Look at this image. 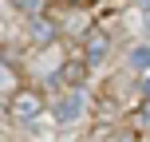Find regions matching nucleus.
Masks as SVG:
<instances>
[{
	"label": "nucleus",
	"mask_w": 150,
	"mask_h": 142,
	"mask_svg": "<svg viewBox=\"0 0 150 142\" xmlns=\"http://www.w3.org/2000/svg\"><path fill=\"white\" fill-rule=\"evenodd\" d=\"M142 12V28H146V36H150V8H138Z\"/></svg>",
	"instance_id": "nucleus-10"
},
{
	"label": "nucleus",
	"mask_w": 150,
	"mask_h": 142,
	"mask_svg": "<svg viewBox=\"0 0 150 142\" xmlns=\"http://www.w3.org/2000/svg\"><path fill=\"white\" fill-rule=\"evenodd\" d=\"M8 114H12L16 122H32L44 114V95H40L36 87H20L12 99H8Z\"/></svg>",
	"instance_id": "nucleus-1"
},
{
	"label": "nucleus",
	"mask_w": 150,
	"mask_h": 142,
	"mask_svg": "<svg viewBox=\"0 0 150 142\" xmlns=\"http://www.w3.org/2000/svg\"><path fill=\"white\" fill-rule=\"evenodd\" d=\"M83 79H87V63L83 59H67L59 67V83H67V87H79Z\"/></svg>",
	"instance_id": "nucleus-6"
},
{
	"label": "nucleus",
	"mask_w": 150,
	"mask_h": 142,
	"mask_svg": "<svg viewBox=\"0 0 150 142\" xmlns=\"http://www.w3.org/2000/svg\"><path fill=\"white\" fill-rule=\"evenodd\" d=\"M87 91L83 87H67L59 99H55V107H52V114H55V122H79L83 119V111H87Z\"/></svg>",
	"instance_id": "nucleus-2"
},
{
	"label": "nucleus",
	"mask_w": 150,
	"mask_h": 142,
	"mask_svg": "<svg viewBox=\"0 0 150 142\" xmlns=\"http://www.w3.org/2000/svg\"><path fill=\"white\" fill-rule=\"evenodd\" d=\"M16 91H20V71H16L12 63L0 55V95H8V99H12Z\"/></svg>",
	"instance_id": "nucleus-5"
},
{
	"label": "nucleus",
	"mask_w": 150,
	"mask_h": 142,
	"mask_svg": "<svg viewBox=\"0 0 150 142\" xmlns=\"http://www.w3.org/2000/svg\"><path fill=\"white\" fill-rule=\"evenodd\" d=\"M79 44H83V63H87V67H95V63H103L107 55H111V36H107V28H91Z\"/></svg>",
	"instance_id": "nucleus-3"
},
{
	"label": "nucleus",
	"mask_w": 150,
	"mask_h": 142,
	"mask_svg": "<svg viewBox=\"0 0 150 142\" xmlns=\"http://www.w3.org/2000/svg\"><path fill=\"white\" fill-rule=\"evenodd\" d=\"M130 130L150 138V99H142V103L134 107V114H130Z\"/></svg>",
	"instance_id": "nucleus-8"
},
{
	"label": "nucleus",
	"mask_w": 150,
	"mask_h": 142,
	"mask_svg": "<svg viewBox=\"0 0 150 142\" xmlns=\"http://www.w3.org/2000/svg\"><path fill=\"white\" fill-rule=\"evenodd\" d=\"M127 67H130V71H138V75H146V71H150V44H134V47H130Z\"/></svg>",
	"instance_id": "nucleus-7"
},
{
	"label": "nucleus",
	"mask_w": 150,
	"mask_h": 142,
	"mask_svg": "<svg viewBox=\"0 0 150 142\" xmlns=\"http://www.w3.org/2000/svg\"><path fill=\"white\" fill-rule=\"evenodd\" d=\"M138 134H134V130H111V138H107V142H134Z\"/></svg>",
	"instance_id": "nucleus-9"
},
{
	"label": "nucleus",
	"mask_w": 150,
	"mask_h": 142,
	"mask_svg": "<svg viewBox=\"0 0 150 142\" xmlns=\"http://www.w3.org/2000/svg\"><path fill=\"white\" fill-rule=\"evenodd\" d=\"M138 87H142V99H150V75H142V83H138Z\"/></svg>",
	"instance_id": "nucleus-11"
},
{
	"label": "nucleus",
	"mask_w": 150,
	"mask_h": 142,
	"mask_svg": "<svg viewBox=\"0 0 150 142\" xmlns=\"http://www.w3.org/2000/svg\"><path fill=\"white\" fill-rule=\"evenodd\" d=\"M24 24H28V40L36 47H52L55 40H59V20H55L52 12H47V16H36V20H24Z\"/></svg>",
	"instance_id": "nucleus-4"
}]
</instances>
